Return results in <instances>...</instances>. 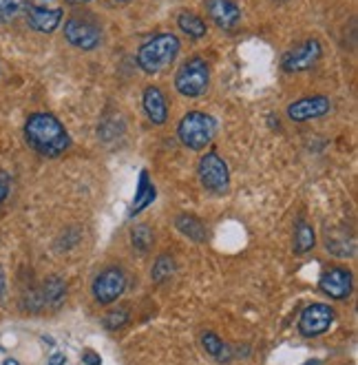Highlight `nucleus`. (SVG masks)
Returning <instances> with one entry per match:
<instances>
[{
    "mask_svg": "<svg viewBox=\"0 0 358 365\" xmlns=\"http://www.w3.org/2000/svg\"><path fill=\"white\" fill-rule=\"evenodd\" d=\"M25 142L42 158H60L69 151L71 135L67 126L53 113L38 111L31 113L25 122Z\"/></svg>",
    "mask_w": 358,
    "mask_h": 365,
    "instance_id": "1",
    "label": "nucleus"
},
{
    "mask_svg": "<svg viewBox=\"0 0 358 365\" xmlns=\"http://www.w3.org/2000/svg\"><path fill=\"white\" fill-rule=\"evenodd\" d=\"M179 49H181V42L175 34H157L139 45L137 58H135L137 67L149 76L162 73L175 62V58L179 56Z\"/></svg>",
    "mask_w": 358,
    "mask_h": 365,
    "instance_id": "2",
    "label": "nucleus"
},
{
    "mask_svg": "<svg viewBox=\"0 0 358 365\" xmlns=\"http://www.w3.org/2000/svg\"><path fill=\"white\" fill-rule=\"evenodd\" d=\"M217 135V122L204 111H188L177 124L179 142L191 151H204Z\"/></svg>",
    "mask_w": 358,
    "mask_h": 365,
    "instance_id": "3",
    "label": "nucleus"
},
{
    "mask_svg": "<svg viewBox=\"0 0 358 365\" xmlns=\"http://www.w3.org/2000/svg\"><path fill=\"white\" fill-rule=\"evenodd\" d=\"M210 87V67L201 56L188 58L175 73V89L179 96L197 100Z\"/></svg>",
    "mask_w": 358,
    "mask_h": 365,
    "instance_id": "4",
    "label": "nucleus"
},
{
    "mask_svg": "<svg viewBox=\"0 0 358 365\" xmlns=\"http://www.w3.org/2000/svg\"><path fill=\"white\" fill-rule=\"evenodd\" d=\"M62 34H65V40L69 42V45L80 49V51H93L102 45V40H104L102 27L89 16L67 18L65 27H62Z\"/></svg>",
    "mask_w": 358,
    "mask_h": 365,
    "instance_id": "5",
    "label": "nucleus"
},
{
    "mask_svg": "<svg viewBox=\"0 0 358 365\" xmlns=\"http://www.w3.org/2000/svg\"><path fill=\"white\" fill-rule=\"evenodd\" d=\"M197 173H199V180H201L204 188L210 190V192H215V195H223V192L230 188V170H228V164L215 151H208L199 160Z\"/></svg>",
    "mask_w": 358,
    "mask_h": 365,
    "instance_id": "6",
    "label": "nucleus"
},
{
    "mask_svg": "<svg viewBox=\"0 0 358 365\" xmlns=\"http://www.w3.org/2000/svg\"><path fill=\"white\" fill-rule=\"evenodd\" d=\"M321 58H323L321 42L317 38H310V40L301 42L299 47H294L288 53H283V58H281V69L285 73H301V71L312 69Z\"/></svg>",
    "mask_w": 358,
    "mask_h": 365,
    "instance_id": "7",
    "label": "nucleus"
},
{
    "mask_svg": "<svg viewBox=\"0 0 358 365\" xmlns=\"http://www.w3.org/2000/svg\"><path fill=\"white\" fill-rule=\"evenodd\" d=\"M124 290H126V274L122 268L102 270L93 282V297L102 306H109V304L117 302Z\"/></svg>",
    "mask_w": 358,
    "mask_h": 365,
    "instance_id": "8",
    "label": "nucleus"
},
{
    "mask_svg": "<svg viewBox=\"0 0 358 365\" xmlns=\"http://www.w3.org/2000/svg\"><path fill=\"white\" fill-rule=\"evenodd\" d=\"M334 310L327 304H310L299 317V332L307 339L325 334L334 324Z\"/></svg>",
    "mask_w": 358,
    "mask_h": 365,
    "instance_id": "9",
    "label": "nucleus"
},
{
    "mask_svg": "<svg viewBox=\"0 0 358 365\" xmlns=\"http://www.w3.org/2000/svg\"><path fill=\"white\" fill-rule=\"evenodd\" d=\"M332 109V102L327 96L314 93V96H305L301 100H294L292 104H288V118L292 122H310V120H319L323 115H327Z\"/></svg>",
    "mask_w": 358,
    "mask_h": 365,
    "instance_id": "10",
    "label": "nucleus"
},
{
    "mask_svg": "<svg viewBox=\"0 0 358 365\" xmlns=\"http://www.w3.org/2000/svg\"><path fill=\"white\" fill-rule=\"evenodd\" d=\"M352 288H354L352 272L347 268H341V266L327 268L319 279V290L325 292L330 299H336V302L347 299L352 294Z\"/></svg>",
    "mask_w": 358,
    "mask_h": 365,
    "instance_id": "11",
    "label": "nucleus"
},
{
    "mask_svg": "<svg viewBox=\"0 0 358 365\" xmlns=\"http://www.w3.org/2000/svg\"><path fill=\"white\" fill-rule=\"evenodd\" d=\"M204 7L219 29L233 31L241 23V9L235 0H204Z\"/></svg>",
    "mask_w": 358,
    "mask_h": 365,
    "instance_id": "12",
    "label": "nucleus"
},
{
    "mask_svg": "<svg viewBox=\"0 0 358 365\" xmlns=\"http://www.w3.org/2000/svg\"><path fill=\"white\" fill-rule=\"evenodd\" d=\"M65 18L62 7H47V5H31L27 9V25L38 34H53Z\"/></svg>",
    "mask_w": 358,
    "mask_h": 365,
    "instance_id": "13",
    "label": "nucleus"
},
{
    "mask_svg": "<svg viewBox=\"0 0 358 365\" xmlns=\"http://www.w3.org/2000/svg\"><path fill=\"white\" fill-rule=\"evenodd\" d=\"M142 106H144V113L153 124L162 126L168 120V102L166 96L162 93L159 87H146L144 96H142Z\"/></svg>",
    "mask_w": 358,
    "mask_h": 365,
    "instance_id": "14",
    "label": "nucleus"
},
{
    "mask_svg": "<svg viewBox=\"0 0 358 365\" xmlns=\"http://www.w3.org/2000/svg\"><path fill=\"white\" fill-rule=\"evenodd\" d=\"M325 246L334 257H354V252H356V240L345 226L327 230Z\"/></svg>",
    "mask_w": 358,
    "mask_h": 365,
    "instance_id": "15",
    "label": "nucleus"
},
{
    "mask_svg": "<svg viewBox=\"0 0 358 365\" xmlns=\"http://www.w3.org/2000/svg\"><path fill=\"white\" fill-rule=\"evenodd\" d=\"M65 297H67V284L65 279H60L58 274L47 277L45 282L40 286V299H42V306L45 308H60L65 304Z\"/></svg>",
    "mask_w": 358,
    "mask_h": 365,
    "instance_id": "16",
    "label": "nucleus"
},
{
    "mask_svg": "<svg viewBox=\"0 0 358 365\" xmlns=\"http://www.w3.org/2000/svg\"><path fill=\"white\" fill-rule=\"evenodd\" d=\"M175 226L184 237H188L191 242L201 244L208 240V230H206L204 222L199 217H195V215H179V217L175 220Z\"/></svg>",
    "mask_w": 358,
    "mask_h": 365,
    "instance_id": "17",
    "label": "nucleus"
},
{
    "mask_svg": "<svg viewBox=\"0 0 358 365\" xmlns=\"http://www.w3.org/2000/svg\"><path fill=\"white\" fill-rule=\"evenodd\" d=\"M201 346H204L206 354L213 356L217 363H230V361H233V350H230L228 343L221 336H217L215 332L201 334Z\"/></svg>",
    "mask_w": 358,
    "mask_h": 365,
    "instance_id": "18",
    "label": "nucleus"
},
{
    "mask_svg": "<svg viewBox=\"0 0 358 365\" xmlns=\"http://www.w3.org/2000/svg\"><path fill=\"white\" fill-rule=\"evenodd\" d=\"M157 195V190L149 178V170H142L139 173V184H137V192H135V200H133V212H142L146 206H151L153 200Z\"/></svg>",
    "mask_w": 358,
    "mask_h": 365,
    "instance_id": "19",
    "label": "nucleus"
},
{
    "mask_svg": "<svg viewBox=\"0 0 358 365\" xmlns=\"http://www.w3.org/2000/svg\"><path fill=\"white\" fill-rule=\"evenodd\" d=\"M177 27L191 38V40H201L208 31L206 23H204V18H199L197 14L193 11H181L177 16Z\"/></svg>",
    "mask_w": 358,
    "mask_h": 365,
    "instance_id": "20",
    "label": "nucleus"
},
{
    "mask_svg": "<svg viewBox=\"0 0 358 365\" xmlns=\"http://www.w3.org/2000/svg\"><path fill=\"white\" fill-rule=\"evenodd\" d=\"M314 246H317V235H314V228L307 222L299 220L297 230H294V255H305Z\"/></svg>",
    "mask_w": 358,
    "mask_h": 365,
    "instance_id": "21",
    "label": "nucleus"
},
{
    "mask_svg": "<svg viewBox=\"0 0 358 365\" xmlns=\"http://www.w3.org/2000/svg\"><path fill=\"white\" fill-rule=\"evenodd\" d=\"M31 0H0V25H7L18 16L27 14Z\"/></svg>",
    "mask_w": 358,
    "mask_h": 365,
    "instance_id": "22",
    "label": "nucleus"
},
{
    "mask_svg": "<svg viewBox=\"0 0 358 365\" xmlns=\"http://www.w3.org/2000/svg\"><path fill=\"white\" fill-rule=\"evenodd\" d=\"M173 272H175V262H173V257L168 255V252H164V255L157 257L155 264H153L151 279H153V282H157V284H162V282H166V279H171Z\"/></svg>",
    "mask_w": 358,
    "mask_h": 365,
    "instance_id": "23",
    "label": "nucleus"
},
{
    "mask_svg": "<svg viewBox=\"0 0 358 365\" xmlns=\"http://www.w3.org/2000/svg\"><path fill=\"white\" fill-rule=\"evenodd\" d=\"M131 242L139 252H149L155 244V235L149 226H135L131 230Z\"/></svg>",
    "mask_w": 358,
    "mask_h": 365,
    "instance_id": "24",
    "label": "nucleus"
},
{
    "mask_svg": "<svg viewBox=\"0 0 358 365\" xmlns=\"http://www.w3.org/2000/svg\"><path fill=\"white\" fill-rule=\"evenodd\" d=\"M129 319H131L129 308L122 306V308H113V310H109L107 314H104L102 324L107 330H120V328H124L126 324H129Z\"/></svg>",
    "mask_w": 358,
    "mask_h": 365,
    "instance_id": "25",
    "label": "nucleus"
},
{
    "mask_svg": "<svg viewBox=\"0 0 358 365\" xmlns=\"http://www.w3.org/2000/svg\"><path fill=\"white\" fill-rule=\"evenodd\" d=\"M9 184H11V178L0 170V204H3L9 195Z\"/></svg>",
    "mask_w": 358,
    "mask_h": 365,
    "instance_id": "26",
    "label": "nucleus"
},
{
    "mask_svg": "<svg viewBox=\"0 0 358 365\" xmlns=\"http://www.w3.org/2000/svg\"><path fill=\"white\" fill-rule=\"evenodd\" d=\"M82 361L87 363V365H102V356L93 350H84L82 352Z\"/></svg>",
    "mask_w": 358,
    "mask_h": 365,
    "instance_id": "27",
    "label": "nucleus"
},
{
    "mask_svg": "<svg viewBox=\"0 0 358 365\" xmlns=\"http://www.w3.org/2000/svg\"><path fill=\"white\" fill-rule=\"evenodd\" d=\"M5 292H7V274H5V268L0 266V299L5 297Z\"/></svg>",
    "mask_w": 358,
    "mask_h": 365,
    "instance_id": "28",
    "label": "nucleus"
},
{
    "mask_svg": "<svg viewBox=\"0 0 358 365\" xmlns=\"http://www.w3.org/2000/svg\"><path fill=\"white\" fill-rule=\"evenodd\" d=\"M65 361H67V356L65 354H53L51 359H49V365H65Z\"/></svg>",
    "mask_w": 358,
    "mask_h": 365,
    "instance_id": "29",
    "label": "nucleus"
},
{
    "mask_svg": "<svg viewBox=\"0 0 358 365\" xmlns=\"http://www.w3.org/2000/svg\"><path fill=\"white\" fill-rule=\"evenodd\" d=\"M69 5H87V3H93V0H67Z\"/></svg>",
    "mask_w": 358,
    "mask_h": 365,
    "instance_id": "30",
    "label": "nucleus"
},
{
    "mask_svg": "<svg viewBox=\"0 0 358 365\" xmlns=\"http://www.w3.org/2000/svg\"><path fill=\"white\" fill-rule=\"evenodd\" d=\"M3 365H20V363H18L16 359H11V356H9V359H5V361H3Z\"/></svg>",
    "mask_w": 358,
    "mask_h": 365,
    "instance_id": "31",
    "label": "nucleus"
},
{
    "mask_svg": "<svg viewBox=\"0 0 358 365\" xmlns=\"http://www.w3.org/2000/svg\"><path fill=\"white\" fill-rule=\"evenodd\" d=\"M109 3H113V5H126V3H131V0H109Z\"/></svg>",
    "mask_w": 358,
    "mask_h": 365,
    "instance_id": "32",
    "label": "nucleus"
},
{
    "mask_svg": "<svg viewBox=\"0 0 358 365\" xmlns=\"http://www.w3.org/2000/svg\"><path fill=\"white\" fill-rule=\"evenodd\" d=\"M305 365H319V361H310V363H305Z\"/></svg>",
    "mask_w": 358,
    "mask_h": 365,
    "instance_id": "33",
    "label": "nucleus"
}]
</instances>
